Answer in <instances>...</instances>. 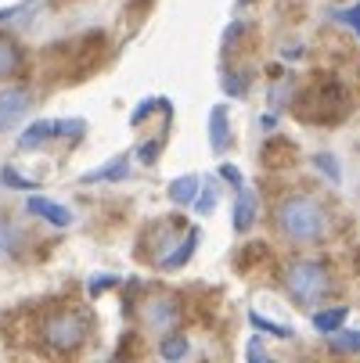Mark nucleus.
I'll use <instances>...</instances> for the list:
<instances>
[{
  "instance_id": "1a4fd4ad",
  "label": "nucleus",
  "mask_w": 360,
  "mask_h": 363,
  "mask_svg": "<svg viewBox=\"0 0 360 363\" xmlns=\"http://www.w3.org/2000/svg\"><path fill=\"white\" fill-rule=\"evenodd\" d=\"M126 177H130V159L119 155V159H112L109 166L83 173V184H116V180H126Z\"/></svg>"
},
{
  "instance_id": "39448f33",
  "label": "nucleus",
  "mask_w": 360,
  "mask_h": 363,
  "mask_svg": "<svg viewBox=\"0 0 360 363\" xmlns=\"http://www.w3.org/2000/svg\"><path fill=\"white\" fill-rule=\"evenodd\" d=\"M83 130H87L83 119H40V123H33V126L18 137V147H22V151H33V147H40L43 140L76 137V133H83Z\"/></svg>"
},
{
  "instance_id": "a878e982",
  "label": "nucleus",
  "mask_w": 360,
  "mask_h": 363,
  "mask_svg": "<svg viewBox=\"0 0 360 363\" xmlns=\"http://www.w3.org/2000/svg\"><path fill=\"white\" fill-rule=\"evenodd\" d=\"M335 22H346V26L360 29V4H356V8H349V11H335Z\"/></svg>"
},
{
  "instance_id": "0eeeda50",
  "label": "nucleus",
  "mask_w": 360,
  "mask_h": 363,
  "mask_svg": "<svg viewBox=\"0 0 360 363\" xmlns=\"http://www.w3.org/2000/svg\"><path fill=\"white\" fill-rule=\"evenodd\" d=\"M33 108V97L26 86H8V90H0V133L4 130H15L26 112Z\"/></svg>"
},
{
  "instance_id": "dca6fc26",
  "label": "nucleus",
  "mask_w": 360,
  "mask_h": 363,
  "mask_svg": "<svg viewBox=\"0 0 360 363\" xmlns=\"http://www.w3.org/2000/svg\"><path fill=\"white\" fill-rule=\"evenodd\" d=\"M328 345L332 352H360V331H332L328 335Z\"/></svg>"
},
{
  "instance_id": "f257e3e1",
  "label": "nucleus",
  "mask_w": 360,
  "mask_h": 363,
  "mask_svg": "<svg viewBox=\"0 0 360 363\" xmlns=\"http://www.w3.org/2000/svg\"><path fill=\"white\" fill-rule=\"evenodd\" d=\"M274 220H278V230L295 245H314L328 234V213H324V205L310 194L281 198L278 209H274Z\"/></svg>"
},
{
  "instance_id": "4be33fe9",
  "label": "nucleus",
  "mask_w": 360,
  "mask_h": 363,
  "mask_svg": "<svg viewBox=\"0 0 360 363\" xmlns=\"http://www.w3.org/2000/svg\"><path fill=\"white\" fill-rule=\"evenodd\" d=\"M217 198H220V191H217V184H205V191H202V198H195V209L205 216V213H213V205H217Z\"/></svg>"
},
{
  "instance_id": "4468645a",
  "label": "nucleus",
  "mask_w": 360,
  "mask_h": 363,
  "mask_svg": "<svg viewBox=\"0 0 360 363\" xmlns=\"http://www.w3.org/2000/svg\"><path fill=\"white\" fill-rule=\"evenodd\" d=\"M198 187H202V180H198L195 173L177 177V180L170 184V201H177V205H191V201L198 198Z\"/></svg>"
},
{
  "instance_id": "20e7f679",
  "label": "nucleus",
  "mask_w": 360,
  "mask_h": 363,
  "mask_svg": "<svg viewBox=\"0 0 360 363\" xmlns=\"http://www.w3.org/2000/svg\"><path fill=\"white\" fill-rule=\"evenodd\" d=\"M87 338V317L76 309H62V313H50L43 320V342L58 352H72L80 349Z\"/></svg>"
},
{
  "instance_id": "2eb2a0df",
  "label": "nucleus",
  "mask_w": 360,
  "mask_h": 363,
  "mask_svg": "<svg viewBox=\"0 0 360 363\" xmlns=\"http://www.w3.org/2000/svg\"><path fill=\"white\" fill-rule=\"evenodd\" d=\"M346 324V306H332V309H321V313H314V328L321 335H332Z\"/></svg>"
},
{
  "instance_id": "9b49d317",
  "label": "nucleus",
  "mask_w": 360,
  "mask_h": 363,
  "mask_svg": "<svg viewBox=\"0 0 360 363\" xmlns=\"http://www.w3.org/2000/svg\"><path fill=\"white\" fill-rule=\"evenodd\" d=\"M252 223H256V194L241 184L238 187V201H234V230L245 234Z\"/></svg>"
},
{
  "instance_id": "423d86ee",
  "label": "nucleus",
  "mask_w": 360,
  "mask_h": 363,
  "mask_svg": "<svg viewBox=\"0 0 360 363\" xmlns=\"http://www.w3.org/2000/svg\"><path fill=\"white\" fill-rule=\"evenodd\" d=\"M141 320H144V328L151 335H170L177 328V320H180V306H177V298L159 295V298H151V302L141 306Z\"/></svg>"
},
{
  "instance_id": "c85d7f7f",
  "label": "nucleus",
  "mask_w": 360,
  "mask_h": 363,
  "mask_svg": "<svg viewBox=\"0 0 360 363\" xmlns=\"http://www.w3.org/2000/svg\"><path fill=\"white\" fill-rule=\"evenodd\" d=\"M249 359H263V349H260V338L249 342Z\"/></svg>"
},
{
  "instance_id": "7ed1b4c3",
  "label": "nucleus",
  "mask_w": 360,
  "mask_h": 363,
  "mask_svg": "<svg viewBox=\"0 0 360 363\" xmlns=\"http://www.w3.org/2000/svg\"><path fill=\"white\" fill-rule=\"evenodd\" d=\"M299 105H314V108H302L299 112V119H306V123H335L346 108V94H342V83H335V79H317L310 90H306L302 97H299Z\"/></svg>"
},
{
  "instance_id": "c756f323",
  "label": "nucleus",
  "mask_w": 360,
  "mask_h": 363,
  "mask_svg": "<svg viewBox=\"0 0 360 363\" xmlns=\"http://www.w3.org/2000/svg\"><path fill=\"white\" fill-rule=\"evenodd\" d=\"M356 33H360V29H356Z\"/></svg>"
},
{
  "instance_id": "cd10ccee",
  "label": "nucleus",
  "mask_w": 360,
  "mask_h": 363,
  "mask_svg": "<svg viewBox=\"0 0 360 363\" xmlns=\"http://www.w3.org/2000/svg\"><path fill=\"white\" fill-rule=\"evenodd\" d=\"M220 177H224V180H231L234 187H241V173H238L234 166H220Z\"/></svg>"
},
{
  "instance_id": "b1692460",
  "label": "nucleus",
  "mask_w": 360,
  "mask_h": 363,
  "mask_svg": "<svg viewBox=\"0 0 360 363\" xmlns=\"http://www.w3.org/2000/svg\"><path fill=\"white\" fill-rule=\"evenodd\" d=\"M116 281H119V277H112V274H97V277L90 281V295H101V291L116 288Z\"/></svg>"
},
{
  "instance_id": "bb28decb",
  "label": "nucleus",
  "mask_w": 360,
  "mask_h": 363,
  "mask_svg": "<svg viewBox=\"0 0 360 363\" xmlns=\"http://www.w3.org/2000/svg\"><path fill=\"white\" fill-rule=\"evenodd\" d=\"M26 8H29V0H18V4H11V8H0V22H8V18L22 15Z\"/></svg>"
},
{
  "instance_id": "5701e85b",
  "label": "nucleus",
  "mask_w": 360,
  "mask_h": 363,
  "mask_svg": "<svg viewBox=\"0 0 360 363\" xmlns=\"http://www.w3.org/2000/svg\"><path fill=\"white\" fill-rule=\"evenodd\" d=\"M159 147H163V140H148V144H141V147H137V159H141L144 166H156Z\"/></svg>"
},
{
  "instance_id": "412c9836",
  "label": "nucleus",
  "mask_w": 360,
  "mask_h": 363,
  "mask_svg": "<svg viewBox=\"0 0 360 363\" xmlns=\"http://www.w3.org/2000/svg\"><path fill=\"white\" fill-rule=\"evenodd\" d=\"M224 90H227L231 97H241V94L249 90V76H245V72H227V76H224Z\"/></svg>"
},
{
  "instance_id": "393cba45",
  "label": "nucleus",
  "mask_w": 360,
  "mask_h": 363,
  "mask_svg": "<svg viewBox=\"0 0 360 363\" xmlns=\"http://www.w3.org/2000/svg\"><path fill=\"white\" fill-rule=\"evenodd\" d=\"M314 162H317V169H321L328 180H339V166H335V159H332V155H317Z\"/></svg>"
},
{
  "instance_id": "a211bd4d",
  "label": "nucleus",
  "mask_w": 360,
  "mask_h": 363,
  "mask_svg": "<svg viewBox=\"0 0 360 363\" xmlns=\"http://www.w3.org/2000/svg\"><path fill=\"white\" fill-rule=\"evenodd\" d=\"M156 108H163V112H170V101H163V97H148V101H141V105L133 108V116H130V126H141Z\"/></svg>"
},
{
  "instance_id": "6ab92c4d",
  "label": "nucleus",
  "mask_w": 360,
  "mask_h": 363,
  "mask_svg": "<svg viewBox=\"0 0 360 363\" xmlns=\"http://www.w3.org/2000/svg\"><path fill=\"white\" fill-rule=\"evenodd\" d=\"M187 335H170V338H163V345H159V352L166 356V359H184L187 356Z\"/></svg>"
},
{
  "instance_id": "f8f14e48",
  "label": "nucleus",
  "mask_w": 360,
  "mask_h": 363,
  "mask_svg": "<svg viewBox=\"0 0 360 363\" xmlns=\"http://www.w3.org/2000/svg\"><path fill=\"white\" fill-rule=\"evenodd\" d=\"M18 69H22V50H18V43L8 40V36H0V79L18 76Z\"/></svg>"
},
{
  "instance_id": "aec40b11",
  "label": "nucleus",
  "mask_w": 360,
  "mask_h": 363,
  "mask_svg": "<svg viewBox=\"0 0 360 363\" xmlns=\"http://www.w3.org/2000/svg\"><path fill=\"white\" fill-rule=\"evenodd\" d=\"M0 184H4V187H18V191H36V180H29V177L15 173L11 166L0 169Z\"/></svg>"
},
{
  "instance_id": "f03ea898",
  "label": "nucleus",
  "mask_w": 360,
  "mask_h": 363,
  "mask_svg": "<svg viewBox=\"0 0 360 363\" xmlns=\"http://www.w3.org/2000/svg\"><path fill=\"white\" fill-rule=\"evenodd\" d=\"M285 288L299 306H317L328 291H332V277L324 270V263H314V259H295V263L285 270Z\"/></svg>"
},
{
  "instance_id": "6e6552de",
  "label": "nucleus",
  "mask_w": 360,
  "mask_h": 363,
  "mask_svg": "<svg viewBox=\"0 0 360 363\" xmlns=\"http://www.w3.org/2000/svg\"><path fill=\"white\" fill-rule=\"evenodd\" d=\"M26 209H29L33 216H43L47 223H55V227H69V223H72V213L65 209V205L47 201V198H36V194L26 201Z\"/></svg>"
},
{
  "instance_id": "9d476101",
  "label": "nucleus",
  "mask_w": 360,
  "mask_h": 363,
  "mask_svg": "<svg viewBox=\"0 0 360 363\" xmlns=\"http://www.w3.org/2000/svg\"><path fill=\"white\" fill-rule=\"evenodd\" d=\"M209 144H213L217 155H224L231 147V126H227V108L224 105H217L209 112Z\"/></svg>"
},
{
  "instance_id": "f3484780",
  "label": "nucleus",
  "mask_w": 360,
  "mask_h": 363,
  "mask_svg": "<svg viewBox=\"0 0 360 363\" xmlns=\"http://www.w3.org/2000/svg\"><path fill=\"white\" fill-rule=\"evenodd\" d=\"M249 324H252L256 331H267V335H274V338H292V335H295L288 324H274V320H267L263 313H256V309L249 313Z\"/></svg>"
},
{
  "instance_id": "ddd939ff",
  "label": "nucleus",
  "mask_w": 360,
  "mask_h": 363,
  "mask_svg": "<svg viewBox=\"0 0 360 363\" xmlns=\"http://www.w3.org/2000/svg\"><path fill=\"white\" fill-rule=\"evenodd\" d=\"M198 238H202L198 230H187V238H184V241L177 245V252H173V255H163V259H159V267H163V270H180V267L187 263V259L195 255V245H198Z\"/></svg>"
}]
</instances>
